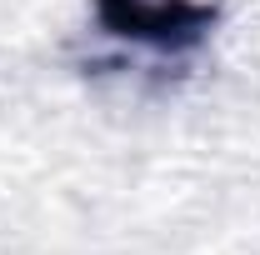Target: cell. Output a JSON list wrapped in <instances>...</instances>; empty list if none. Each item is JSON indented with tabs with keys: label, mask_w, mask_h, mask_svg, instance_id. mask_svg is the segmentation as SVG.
Instances as JSON below:
<instances>
[{
	"label": "cell",
	"mask_w": 260,
	"mask_h": 255,
	"mask_svg": "<svg viewBox=\"0 0 260 255\" xmlns=\"http://www.w3.org/2000/svg\"><path fill=\"white\" fill-rule=\"evenodd\" d=\"M110 35L145 45H185L210 25V0H100Z\"/></svg>",
	"instance_id": "6da1fadb"
}]
</instances>
